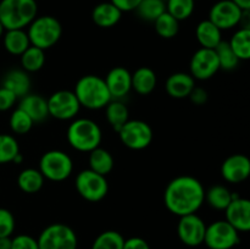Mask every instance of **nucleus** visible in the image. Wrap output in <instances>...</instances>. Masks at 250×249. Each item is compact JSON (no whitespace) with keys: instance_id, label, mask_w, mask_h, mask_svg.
Segmentation results:
<instances>
[{"instance_id":"nucleus-1","label":"nucleus","mask_w":250,"mask_h":249,"mask_svg":"<svg viewBox=\"0 0 250 249\" xmlns=\"http://www.w3.org/2000/svg\"><path fill=\"white\" fill-rule=\"evenodd\" d=\"M164 202L168 211L180 217L197 214L205 202V189L195 177L178 176L166 187Z\"/></svg>"},{"instance_id":"nucleus-2","label":"nucleus","mask_w":250,"mask_h":249,"mask_svg":"<svg viewBox=\"0 0 250 249\" xmlns=\"http://www.w3.org/2000/svg\"><path fill=\"white\" fill-rule=\"evenodd\" d=\"M81 106L89 110H99L112 100L104 78L97 75H87L77 81L73 90Z\"/></svg>"},{"instance_id":"nucleus-3","label":"nucleus","mask_w":250,"mask_h":249,"mask_svg":"<svg viewBox=\"0 0 250 249\" xmlns=\"http://www.w3.org/2000/svg\"><path fill=\"white\" fill-rule=\"evenodd\" d=\"M38 14L36 0H1L0 22L6 29H24Z\"/></svg>"},{"instance_id":"nucleus-4","label":"nucleus","mask_w":250,"mask_h":249,"mask_svg":"<svg viewBox=\"0 0 250 249\" xmlns=\"http://www.w3.org/2000/svg\"><path fill=\"white\" fill-rule=\"evenodd\" d=\"M103 134L99 124L90 119H76L67 128V142L73 149L90 153L100 146Z\"/></svg>"},{"instance_id":"nucleus-5","label":"nucleus","mask_w":250,"mask_h":249,"mask_svg":"<svg viewBox=\"0 0 250 249\" xmlns=\"http://www.w3.org/2000/svg\"><path fill=\"white\" fill-rule=\"evenodd\" d=\"M26 32L28 34L31 45L46 50L60 41L62 27L56 17L44 15V16H37L29 23Z\"/></svg>"},{"instance_id":"nucleus-6","label":"nucleus","mask_w":250,"mask_h":249,"mask_svg":"<svg viewBox=\"0 0 250 249\" xmlns=\"http://www.w3.org/2000/svg\"><path fill=\"white\" fill-rule=\"evenodd\" d=\"M38 170L46 180L61 182L67 180L72 173V159L62 150H49L42 155Z\"/></svg>"},{"instance_id":"nucleus-7","label":"nucleus","mask_w":250,"mask_h":249,"mask_svg":"<svg viewBox=\"0 0 250 249\" xmlns=\"http://www.w3.org/2000/svg\"><path fill=\"white\" fill-rule=\"evenodd\" d=\"M39 249H77L76 232L65 224L46 226L37 238Z\"/></svg>"},{"instance_id":"nucleus-8","label":"nucleus","mask_w":250,"mask_h":249,"mask_svg":"<svg viewBox=\"0 0 250 249\" xmlns=\"http://www.w3.org/2000/svg\"><path fill=\"white\" fill-rule=\"evenodd\" d=\"M75 186L78 194L83 199L92 203H97L104 199L109 192L106 177L94 172L90 168L82 170L76 176Z\"/></svg>"},{"instance_id":"nucleus-9","label":"nucleus","mask_w":250,"mask_h":249,"mask_svg":"<svg viewBox=\"0 0 250 249\" xmlns=\"http://www.w3.org/2000/svg\"><path fill=\"white\" fill-rule=\"evenodd\" d=\"M117 133L122 144L132 150L148 148L154 137L151 127L142 120H128Z\"/></svg>"},{"instance_id":"nucleus-10","label":"nucleus","mask_w":250,"mask_h":249,"mask_svg":"<svg viewBox=\"0 0 250 249\" xmlns=\"http://www.w3.org/2000/svg\"><path fill=\"white\" fill-rule=\"evenodd\" d=\"M204 243L210 249H232L239 243V232L226 220H217L207 226Z\"/></svg>"},{"instance_id":"nucleus-11","label":"nucleus","mask_w":250,"mask_h":249,"mask_svg":"<svg viewBox=\"0 0 250 249\" xmlns=\"http://www.w3.org/2000/svg\"><path fill=\"white\" fill-rule=\"evenodd\" d=\"M49 116L66 121L75 119L81 109L80 102L72 90H58L46 99Z\"/></svg>"},{"instance_id":"nucleus-12","label":"nucleus","mask_w":250,"mask_h":249,"mask_svg":"<svg viewBox=\"0 0 250 249\" xmlns=\"http://www.w3.org/2000/svg\"><path fill=\"white\" fill-rule=\"evenodd\" d=\"M244 10L237 6L232 0H220L209 11V19L220 31H226L241 23Z\"/></svg>"},{"instance_id":"nucleus-13","label":"nucleus","mask_w":250,"mask_h":249,"mask_svg":"<svg viewBox=\"0 0 250 249\" xmlns=\"http://www.w3.org/2000/svg\"><path fill=\"white\" fill-rule=\"evenodd\" d=\"M189 70L192 77L199 81L210 80L216 75L220 70V63L214 49H198L190 59Z\"/></svg>"},{"instance_id":"nucleus-14","label":"nucleus","mask_w":250,"mask_h":249,"mask_svg":"<svg viewBox=\"0 0 250 249\" xmlns=\"http://www.w3.org/2000/svg\"><path fill=\"white\" fill-rule=\"evenodd\" d=\"M207 225L197 214L185 215L180 217L177 234L180 241L188 247H198L204 243Z\"/></svg>"},{"instance_id":"nucleus-15","label":"nucleus","mask_w":250,"mask_h":249,"mask_svg":"<svg viewBox=\"0 0 250 249\" xmlns=\"http://www.w3.org/2000/svg\"><path fill=\"white\" fill-rule=\"evenodd\" d=\"M226 221L238 232L250 229V202L247 198L232 193V200L225 209Z\"/></svg>"},{"instance_id":"nucleus-16","label":"nucleus","mask_w":250,"mask_h":249,"mask_svg":"<svg viewBox=\"0 0 250 249\" xmlns=\"http://www.w3.org/2000/svg\"><path fill=\"white\" fill-rule=\"evenodd\" d=\"M221 175L229 183H241L250 175V160L244 154H233L221 165Z\"/></svg>"},{"instance_id":"nucleus-17","label":"nucleus","mask_w":250,"mask_h":249,"mask_svg":"<svg viewBox=\"0 0 250 249\" xmlns=\"http://www.w3.org/2000/svg\"><path fill=\"white\" fill-rule=\"evenodd\" d=\"M104 81L112 99H122L132 89V73L122 66L111 68Z\"/></svg>"},{"instance_id":"nucleus-18","label":"nucleus","mask_w":250,"mask_h":249,"mask_svg":"<svg viewBox=\"0 0 250 249\" xmlns=\"http://www.w3.org/2000/svg\"><path fill=\"white\" fill-rule=\"evenodd\" d=\"M195 87V80L190 73L176 72L168 76L165 83V89L170 97L175 99L188 98L193 88Z\"/></svg>"},{"instance_id":"nucleus-19","label":"nucleus","mask_w":250,"mask_h":249,"mask_svg":"<svg viewBox=\"0 0 250 249\" xmlns=\"http://www.w3.org/2000/svg\"><path fill=\"white\" fill-rule=\"evenodd\" d=\"M19 107L23 110V111L33 120L34 124L43 122L44 120L48 119L49 116L46 99L39 94H32V93H28V94H26L24 97H22Z\"/></svg>"},{"instance_id":"nucleus-20","label":"nucleus","mask_w":250,"mask_h":249,"mask_svg":"<svg viewBox=\"0 0 250 249\" xmlns=\"http://www.w3.org/2000/svg\"><path fill=\"white\" fill-rule=\"evenodd\" d=\"M122 17V11L111 1L99 2L92 11V20L98 27L110 28L116 26Z\"/></svg>"},{"instance_id":"nucleus-21","label":"nucleus","mask_w":250,"mask_h":249,"mask_svg":"<svg viewBox=\"0 0 250 249\" xmlns=\"http://www.w3.org/2000/svg\"><path fill=\"white\" fill-rule=\"evenodd\" d=\"M2 87L9 89L19 98L24 97L31 90V78L24 70H11L4 76Z\"/></svg>"},{"instance_id":"nucleus-22","label":"nucleus","mask_w":250,"mask_h":249,"mask_svg":"<svg viewBox=\"0 0 250 249\" xmlns=\"http://www.w3.org/2000/svg\"><path fill=\"white\" fill-rule=\"evenodd\" d=\"M158 78L150 67L142 66L132 75V89L141 95H148L155 89Z\"/></svg>"},{"instance_id":"nucleus-23","label":"nucleus","mask_w":250,"mask_h":249,"mask_svg":"<svg viewBox=\"0 0 250 249\" xmlns=\"http://www.w3.org/2000/svg\"><path fill=\"white\" fill-rule=\"evenodd\" d=\"M195 37L202 48L215 49L222 41V31H220L210 20H204L198 23Z\"/></svg>"},{"instance_id":"nucleus-24","label":"nucleus","mask_w":250,"mask_h":249,"mask_svg":"<svg viewBox=\"0 0 250 249\" xmlns=\"http://www.w3.org/2000/svg\"><path fill=\"white\" fill-rule=\"evenodd\" d=\"M2 37H4L2 42H4L5 49L11 55L20 56L31 45L28 34L24 29H6Z\"/></svg>"},{"instance_id":"nucleus-25","label":"nucleus","mask_w":250,"mask_h":249,"mask_svg":"<svg viewBox=\"0 0 250 249\" xmlns=\"http://www.w3.org/2000/svg\"><path fill=\"white\" fill-rule=\"evenodd\" d=\"M88 164H89V168L92 171L99 173V175L106 176L114 168L115 160L110 151L98 146L89 153Z\"/></svg>"},{"instance_id":"nucleus-26","label":"nucleus","mask_w":250,"mask_h":249,"mask_svg":"<svg viewBox=\"0 0 250 249\" xmlns=\"http://www.w3.org/2000/svg\"><path fill=\"white\" fill-rule=\"evenodd\" d=\"M44 176L42 175L38 168H24L20 172L17 177V185L19 188L24 193L33 194V193L39 192L44 185Z\"/></svg>"},{"instance_id":"nucleus-27","label":"nucleus","mask_w":250,"mask_h":249,"mask_svg":"<svg viewBox=\"0 0 250 249\" xmlns=\"http://www.w3.org/2000/svg\"><path fill=\"white\" fill-rule=\"evenodd\" d=\"M105 115H106V120L109 124L116 132H119L120 128L129 120L128 109L121 100L112 99L105 106Z\"/></svg>"},{"instance_id":"nucleus-28","label":"nucleus","mask_w":250,"mask_h":249,"mask_svg":"<svg viewBox=\"0 0 250 249\" xmlns=\"http://www.w3.org/2000/svg\"><path fill=\"white\" fill-rule=\"evenodd\" d=\"M137 16L146 22H154L166 11L165 0H142L134 9Z\"/></svg>"},{"instance_id":"nucleus-29","label":"nucleus","mask_w":250,"mask_h":249,"mask_svg":"<svg viewBox=\"0 0 250 249\" xmlns=\"http://www.w3.org/2000/svg\"><path fill=\"white\" fill-rule=\"evenodd\" d=\"M205 200L216 210H225L232 200V192L222 185H215L205 190Z\"/></svg>"},{"instance_id":"nucleus-30","label":"nucleus","mask_w":250,"mask_h":249,"mask_svg":"<svg viewBox=\"0 0 250 249\" xmlns=\"http://www.w3.org/2000/svg\"><path fill=\"white\" fill-rule=\"evenodd\" d=\"M45 50L37 46L29 45L21 54V66L26 72H37L45 63Z\"/></svg>"},{"instance_id":"nucleus-31","label":"nucleus","mask_w":250,"mask_h":249,"mask_svg":"<svg viewBox=\"0 0 250 249\" xmlns=\"http://www.w3.org/2000/svg\"><path fill=\"white\" fill-rule=\"evenodd\" d=\"M239 61L250 59V28H239L229 42Z\"/></svg>"},{"instance_id":"nucleus-32","label":"nucleus","mask_w":250,"mask_h":249,"mask_svg":"<svg viewBox=\"0 0 250 249\" xmlns=\"http://www.w3.org/2000/svg\"><path fill=\"white\" fill-rule=\"evenodd\" d=\"M153 23L156 33L164 39L173 38V37L177 36L178 31H180V21L171 16L167 11L160 15Z\"/></svg>"},{"instance_id":"nucleus-33","label":"nucleus","mask_w":250,"mask_h":249,"mask_svg":"<svg viewBox=\"0 0 250 249\" xmlns=\"http://www.w3.org/2000/svg\"><path fill=\"white\" fill-rule=\"evenodd\" d=\"M166 11L178 21H185L194 12V0H165Z\"/></svg>"},{"instance_id":"nucleus-34","label":"nucleus","mask_w":250,"mask_h":249,"mask_svg":"<svg viewBox=\"0 0 250 249\" xmlns=\"http://www.w3.org/2000/svg\"><path fill=\"white\" fill-rule=\"evenodd\" d=\"M125 238L117 231L102 232L92 244V249H124Z\"/></svg>"},{"instance_id":"nucleus-35","label":"nucleus","mask_w":250,"mask_h":249,"mask_svg":"<svg viewBox=\"0 0 250 249\" xmlns=\"http://www.w3.org/2000/svg\"><path fill=\"white\" fill-rule=\"evenodd\" d=\"M214 50L216 53L217 59H219L220 68L225 71H232L238 66L239 59L233 53L229 42L221 41Z\"/></svg>"},{"instance_id":"nucleus-36","label":"nucleus","mask_w":250,"mask_h":249,"mask_svg":"<svg viewBox=\"0 0 250 249\" xmlns=\"http://www.w3.org/2000/svg\"><path fill=\"white\" fill-rule=\"evenodd\" d=\"M20 154L17 139L11 134H0V164L12 163Z\"/></svg>"},{"instance_id":"nucleus-37","label":"nucleus","mask_w":250,"mask_h":249,"mask_svg":"<svg viewBox=\"0 0 250 249\" xmlns=\"http://www.w3.org/2000/svg\"><path fill=\"white\" fill-rule=\"evenodd\" d=\"M34 122L22 109L17 107L10 116V127L16 134H26L33 127Z\"/></svg>"},{"instance_id":"nucleus-38","label":"nucleus","mask_w":250,"mask_h":249,"mask_svg":"<svg viewBox=\"0 0 250 249\" xmlns=\"http://www.w3.org/2000/svg\"><path fill=\"white\" fill-rule=\"evenodd\" d=\"M15 226V217L10 210L5 208H0V238L1 237H11L14 233Z\"/></svg>"},{"instance_id":"nucleus-39","label":"nucleus","mask_w":250,"mask_h":249,"mask_svg":"<svg viewBox=\"0 0 250 249\" xmlns=\"http://www.w3.org/2000/svg\"><path fill=\"white\" fill-rule=\"evenodd\" d=\"M11 249H39L38 242L28 234H19L11 242Z\"/></svg>"},{"instance_id":"nucleus-40","label":"nucleus","mask_w":250,"mask_h":249,"mask_svg":"<svg viewBox=\"0 0 250 249\" xmlns=\"http://www.w3.org/2000/svg\"><path fill=\"white\" fill-rule=\"evenodd\" d=\"M17 97L5 87H0V111L10 110L16 103Z\"/></svg>"},{"instance_id":"nucleus-41","label":"nucleus","mask_w":250,"mask_h":249,"mask_svg":"<svg viewBox=\"0 0 250 249\" xmlns=\"http://www.w3.org/2000/svg\"><path fill=\"white\" fill-rule=\"evenodd\" d=\"M188 98L192 100L193 104L204 105L208 100V93L204 88H200L195 85L192 92H190V94L188 95Z\"/></svg>"},{"instance_id":"nucleus-42","label":"nucleus","mask_w":250,"mask_h":249,"mask_svg":"<svg viewBox=\"0 0 250 249\" xmlns=\"http://www.w3.org/2000/svg\"><path fill=\"white\" fill-rule=\"evenodd\" d=\"M124 249H150L148 242L141 237H131L125 239Z\"/></svg>"},{"instance_id":"nucleus-43","label":"nucleus","mask_w":250,"mask_h":249,"mask_svg":"<svg viewBox=\"0 0 250 249\" xmlns=\"http://www.w3.org/2000/svg\"><path fill=\"white\" fill-rule=\"evenodd\" d=\"M115 6L119 7L122 12H128V11H134L137 6H138L139 2L142 0H110Z\"/></svg>"},{"instance_id":"nucleus-44","label":"nucleus","mask_w":250,"mask_h":249,"mask_svg":"<svg viewBox=\"0 0 250 249\" xmlns=\"http://www.w3.org/2000/svg\"><path fill=\"white\" fill-rule=\"evenodd\" d=\"M11 237H1L0 238V249H11Z\"/></svg>"},{"instance_id":"nucleus-45","label":"nucleus","mask_w":250,"mask_h":249,"mask_svg":"<svg viewBox=\"0 0 250 249\" xmlns=\"http://www.w3.org/2000/svg\"><path fill=\"white\" fill-rule=\"evenodd\" d=\"M242 10H250V0H232Z\"/></svg>"},{"instance_id":"nucleus-46","label":"nucleus","mask_w":250,"mask_h":249,"mask_svg":"<svg viewBox=\"0 0 250 249\" xmlns=\"http://www.w3.org/2000/svg\"><path fill=\"white\" fill-rule=\"evenodd\" d=\"M4 31H5L4 26H2V24H1V22H0V38H1V37H2V34H4Z\"/></svg>"}]
</instances>
